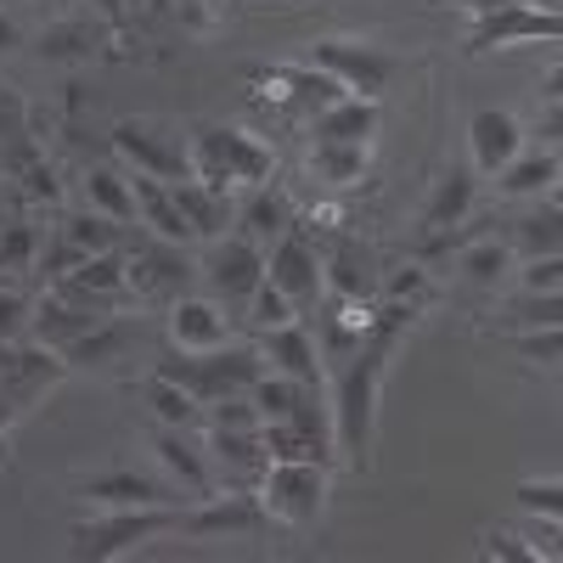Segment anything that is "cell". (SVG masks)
Returning a JSON list of instances; mask_svg holds the SVG:
<instances>
[{"instance_id": "obj_1", "label": "cell", "mask_w": 563, "mask_h": 563, "mask_svg": "<svg viewBox=\"0 0 563 563\" xmlns=\"http://www.w3.org/2000/svg\"><path fill=\"white\" fill-rule=\"evenodd\" d=\"M411 305L384 310V321H372L366 350H355L350 372H344V389H339V451L350 462H366V440H372V406H378V378H384V355L395 344V333L406 327Z\"/></svg>"}, {"instance_id": "obj_2", "label": "cell", "mask_w": 563, "mask_h": 563, "mask_svg": "<svg viewBox=\"0 0 563 563\" xmlns=\"http://www.w3.org/2000/svg\"><path fill=\"white\" fill-rule=\"evenodd\" d=\"M186 175L209 192H231V186H260L276 175V158L260 147L254 135L243 130H225V124H209L198 130L192 153H186Z\"/></svg>"}, {"instance_id": "obj_3", "label": "cell", "mask_w": 563, "mask_h": 563, "mask_svg": "<svg viewBox=\"0 0 563 563\" xmlns=\"http://www.w3.org/2000/svg\"><path fill=\"white\" fill-rule=\"evenodd\" d=\"M265 372V361L254 355V350H209V355H164L158 361V378H169V384H180V389H192L198 395V406H209V400H225V395H238V389H254V378Z\"/></svg>"}, {"instance_id": "obj_4", "label": "cell", "mask_w": 563, "mask_h": 563, "mask_svg": "<svg viewBox=\"0 0 563 563\" xmlns=\"http://www.w3.org/2000/svg\"><path fill=\"white\" fill-rule=\"evenodd\" d=\"M321 496H327V474L321 462H271L265 467V485H260V512L271 525H316L321 512Z\"/></svg>"}, {"instance_id": "obj_5", "label": "cell", "mask_w": 563, "mask_h": 563, "mask_svg": "<svg viewBox=\"0 0 563 563\" xmlns=\"http://www.w3.org/2000/svg\"><path fill=\"white\" fill-rule=\"evenodd\" d=\"M175 519H180V512H169V507H119L113 519L79 525V530H74L68 558H74V563H102V558H119V552H130L135 541H147V536H158V530H175Z\"/></svg>"}, {"instance_id": "obj_6", "label": "cell", "mask_w": 563, "mask_h": 563, "mask_svg": "<svg viewBox=\"0 0 563 563\" xmlns=\"http://www.w3.org/2000/svg\"><path fill=\"white\" fill-rule=\"evenodd\" d=\"M316 68L327 79H339L344 97H361V102H378V90L389 85V57L372 52V45H350V40H321Z\"/></svg>"}, {"instance_id": "obj_7", "label": "cell", "mask_w": 563, "mask_h": 563, "mask_svg": "<svg viewBox=\"0 0 563 563\" xmlns=\"http://www.w3.org/2000/svg\"><path fill=\"white\" fill-rule=\"evenodd\" d=\"M265 282H276V288L294 299V310H299V316L321 305V294H327V282H321V260H316V249H310L305 238H294V225L276 238V249H271V260H265Z\"/></svg>"}, {"instance_id": "obj_8", "label": "cell", "mask_w": 563, "mask_h": 563, "mask_svg": "<svg viewBox=\"0 0 563 563\" xmlns=\"http://www.w3.org/2000/svg\"><path fill=\"white\" fill-rule=\"evenodd\" d=\"M203 276H209V288L220 299H249L265 282V254L249 238H214V254H209Z\"/></svg>"}, {"instance_id": "obj_9", "label": "cell", "mask_w": 563, "mask_h": 563, "mask_svg": "<svg viewBox=\"0 0 563 563\" xmlns=\"http://www.w3.org/2000/svg\"><path fill=\"white\" fill-rule=\"evenodd\" d=\"M512 40H558V12H536L525 0H512V7H490L474 29V52H490V45H512Z\"/></svg>"}, {"instance_id": "obj_10", "label": "cell", "mask_w": 563, "mask_h": 563, "mask_svg": "<svg viewBox=\"0 0 563 563\" xmlns=\"http://www.w3.org/2000/svg\"><path fill=\"white\" fill-rule=\"evenodd\" d=\"M467 141H474V169L479 175H501L512 158H519L525 130H519V119H512V113L485 108V113H474V124H467Z\"/></svg>"}, {"instance_id": "obj_11", "label": "cell", "mask_w": 563, "mask_h": 563, "mask_svg": "<svg viewBox=\"0 0 563 563\" xmlns=\"http://www.w3.org/2000/svg\"><path fill=\"white\" fill-rule=\"evenodd\" d=\"M113 153L135 164V175H158V180H186V153L158 141L147 124H119L113 130Z\"/></svg>"}, {"instance_id": "obj_12", "label": "cell", "mask_w": 563, "mask_h": 563, "mask_svg": "<svg viewBox=\"0 0 563 563\" xmlns=\"http://www.w3.org/2000/svg\"><path fill=\"white\" fill-rule=\"evenodd\" d=\"M316 310H327V316H316V321H321V355H327V361H344L350 350H361V344H366L372 316L361 310V299L321 294V305H316Z\"/></svg>"}, {"instance_id": "obj_13", "label": "cell", "mask_w": 563, "mask_h": 563, "mask_svg": "<svg viewBox=\"0 0 563 563\" xmlns=\"http://www.w3.org/2000/svg\"><path fill=\"white\" fill-rule=\"evenodd\" d=\"M169 339H175V350H186V355L220 350V344H225V316H220V305H209V299H175V310H169Z\"/></svg>"}, {"instance_id": "obj_14", "label": "cell", "mask_w": 563, "mask_h": 563, "mask_svg": "<svg viewBox=\"0 0 563 563\" xmlns=\"http://www.w3.org/2000/svg\"><path fill=\"white\" fill-rule=\"evenodd\" d=\"M97 305H79V299H63V294H45L40 310H34V339L45 350H68L74 339H85L97 327Z\"/></svg>"}, {"instance_id": "obj_15", "label": "cell", "mask_w": 563, "mask_h": 563, "mask_svg": "<svg viewBox=\"0 0 563 563\" xmlns=\"http://www.w3.org/2000/svg\"><path fill=\"white\" fill-rule=\"evenodd\" d=\"M130 198H135V214L153 225V238L158 243H192V225L180 220V209H175V198H169V180H158V175H135L130 180Z\"/></svg>"}, {"instance_id": "obj_16", "label": "cell", "mask_w": 563, "mask_h": 563, "mask_svg": "<svg viewBox=\"0 0 563 563\" xmlns=\"http://www.w3.org/2000/svg\"><path fill=\"white\" fill-rule=\"evenodd\" d=\"M265 361L282 372V378H294V384H321V361H316V344H310V333L299 321H288V327H271L265 333Z\"/></svg>"}, {"instance_id": "obj_17", "label": "cell", "mask_w": 563, "mask_h": 563, "mask_svg": "<svg viewBox=\"0 0 563 563\" xmlns=\"http://www.w3.org/2000/svg\"><path fill=\"white\" fill-rule=\"evenodd\" d=\"M169 198H175L180 220L192 225V238H225V225H231L225 192H209V186H198L192 175H186V180H169Z\"/></svg>"}, {"instance_id": "obj_18", "label": "cell", "mask_w": 563, "mask_h": 563, "mask_svg": "<svg viewBox=\"0 0 563 563\" xmlns=\"http://www.w3.org/2000/svg\"><path fill=\"white\" fill-rule=\"evenodd\" d=\"M186 271H192V265L180 260L175 243H153V249L135 254V265H124V288H141V294L164 299V294H175L180 282H186Z\"/></svg>"}, {"instance_id": "obj_19", "label": "cell", "mask_w": 563, "mask_h": 563, "mask_svg": "<svg viewBox=\"0 0 563 563\" xmlns=\"http://www.w3.org/2000/svg\"><path fill=\"white\" fill-rule=\"evenodd\" d=\"M254 525H265V512L249 496H225V501H209V507L175 519V530H186V536H231V530H254Z\"/></svg>"}, {"instance_id": "obj_20", "label": "cell", "mask_w": 563, "mask_h": 563, "mask_svg": "<svg viewBox=\"0 0 563 563\" xmlns=\"http://www.w3.org/2000/svg\"><path fill=\"white\" fill-rule=\"evenodd\" d=\"M321 282H327V294H344V299H372V288H378V276H372V254L366 249H355L350 238L327 254V265H321Z\"/></svg>"}, {"instance_id": "obj_21", "label": "cell", "mask_w": 563, "mask_h": 563, "mask_svg": "<svg viewBox=\"0 0 563 563\" xmlns=\"http://www.w3.org/2000/svg\"><path fill=\"white\" fill-rule=\"evenodd\" d=\"M372 124H378V102L339 97L333 108H321V119H316V141H339V147H366Z\"/></svg>"}, {"instance_id": "obj_22", "label": "cell", "mask_w": 563, "mask_h": 563, "mask_svg": "<svg viewBox=\"0 0 563 563\" xmlns=\"http://www.w3.org/2000/svg\"><path fill=\"white\" fill-rule=\"evenodd\" d=\"M238 238H249L254 249H265V243H276L282 231L294 225V209H288V198L276 192V186H260V192L243 203V214H238Z\"/></svg>"}, {"instance_id": "obj_23", "label": "cell", "mask_w": 563, "mask_h": 563, "mask_svg": "<svg viewBox=\"0 0 563 563\" xmlns=\"http://www.w3.org/2000/svg\"><path fill=\"white\" fill-rule=\"evenodd\" d=\"M90 501H108V507H169V490L147 474H102L85 485Z\"/></svg>"}, {"instance_id": "obj_24", "label": "cell", "mask_w": 563, "mask_h": 563, "mask_svg": "<svg viewBox=\"0 0 563 563\" xmlns=\"http://www.w3.org/2000/svg\"><path fill=\"white\" fill-rule=\"evenodd\" d=\"M467 209H474V169H451L434 186L429 209H422V225H429V231H451V225H462Z\"/></svg>"}, {"instance_id": "obj_25", "label": "cell", "mask_w": 563, "mask_h": 563, "mask_svg": "<svg viewBox=\"0 0 563 563\" xmlns=\"http://www.w3.org/2000/svg\"><path fill=\"white\" fill-rule=\"evenodd\" d=\"M209 445H214V456L231 467V474H265L271 467L260 429H209Z\"/></svg>"}, {"instance_id": "obj_26", "label": "cell", "mask_w": 563, "mask_h": 563, "mask_svg": "<svg viewBox=\"0 0 563 563\" xmlns=\"http://www.w3.org/2000/svg\"><path fill=\"white\" fill-rule=\"evenodd\" d=\"M130 339H135L130 321H97V327H90L85 339H74L63 355H68V366H102V361H113Z\"/></svg>"}, {"instance_id": "obj_27", "label": "cell", "mask_w": 563, "mask_h": 563, "mask_svg": "<svg viewBox=\"0 0 563 563\" xmlns=\"http://www.w3.org/2000/svg\"><path fill=\"white\" fill-rule=\"evenodd\" d=\"M501 192L507 198H530V192H547V186L558 180V153H519L501 175Z\"/></svg>"}, {"instance_id": "obj_28", "label": "cell", "mask_w": 563, "mask_h": 563, "mask_svg": "<svg viewBox=\"0 0 563 563\" xmlns=\"http://www.w3.org/2000/svg\"><path fill=\"white\" fill-rule=\"evenodd\" d=\"M153 451H158V462L169 467V474L186 485V490H209V467H203V456L192 451V445H186L180 440V429H158V440H153Z\"/></svg>"}, {"instance_id": "obj_29", "label": "cell", "mask_w": 563, "mask_h": 563, "mask_svg": "<svg viewBox=\"0 0 563 563\" xmlns=\"http://www.w3.org/2000/svg\"><path fill=\"white\" fill-rule=\"evenodd\" d=\"M85 192H90V209L108 214L113 225H135V198H130V180H119L113 169H90Z\"/></svg>"}, {"instance_id": "obj_30", "label": "cell", "mask_w": 563, "mask_h": 563, "mask_svg": "<svg viewBox=\"0 0 563 563\" xmlns=\"http://www.w3.org/2000/svg\"><path fill=\"white\" fill-rule=\"evenodd\" d=\"M141 395L153 400V411H158L164 429H186V422L198 417V395H192V389H180V384H169V378H158V372H153L147 384H141Z\"/></svg>"}, {"instance_id": "obj_31", "label": "cell", "mask_w": 563, "mask_h": 563, "mask_svg": "<svg viewBox=\"0 0 563 563\" xmlns=\"http://www.w3.org/2000/svg\"><path fill=\"white\" fill-rule=\"evenodd\" d=\"M507 271H512V249L501 238H479L474 249L462 254V276L474 282V288H496Z\"/></svg>"}, {"instance_id": "obj_32", "label": "cell", "mask_w": 563, "mask_h": 563, "mask_svg": "<svg viewBox=\"0 0 563 563\" xmlns=\"http://www.w3.org/2000/svg\"><path fill=\"white\" fill-rule=\"evenodd\" d=\"M305 395H310V384H294V378H282V372H276V378H265V372L254 378V406H260L265 422H288Z\"/></svg>"}, {"instance_id": "obj_33", "label": "cell", "mask_w": 563, "mask_h": 563, "mask_svg": "<svg viewBox=\"0 0 563 563\" xmlns=\"http://www.w3.org/2000/svg\"><path fill=\"white\" fill-rule=\"evenodd\" d=\"M361 169H366L361 147H339V141H316V153H310V175H316V180L350 186V180H361Z\"/></svg>"}, {"instance_id": "obj_34", "label": "cell", "mask_w": 563, "mask_h": 563, "mask_svg": "<svg viewBox=\"0 0 563 563\" xmlns=\"http://www.w3.org/2000/svg\"><path fill=\"white\" fill-rule=\"evenodd\" d=\"M63 238H68L79 254H113V243H119V225H113L108 214H74V220L63 225Z\"/></svg>"}, {"instance_id": "obj_35", "label": "cell", "mask_w": 563, "mask_h": 563, "mask_svg": "<svg viewBox=\"0 0 563 563\" xmlns=\"http://www.w3.org/2000/svg\"><path fill=\"white\" fill-rule=\"evenodd\" d=\"M249 305H254V327H260V333H271V327H288V321H299L294 299L282 294L276 282H260V288L249 294Z\"/></svg>"}, {"instance_id": "obj_36", "label": "cell", "mask_w": 563, "mask_h": 563, "mask_svg": "<svg viewBox=\"0 0 563 563\" xmlns=\"http://www.w3.org/2000/svg\"><path fill=\"white\" fill-rule=\"evenodd\" d=\"M519 249H525L530 260L558 254V209H547V214H536V220H519Z\"/></svg>"}, {"instance_id": "obj_37", "label": "cell", "mask_w": 563, "mask_h": 563, "mask_svg": "<svg viewBox=\"0 0 563 563\" xmlns=\"http://www.w3.org/2000/svg\"><path fill=\"white\" fill-rule=\"evenodd\" d=\"M85 45H90V29H52V34H45L40 40V52L45 57H52V63H63V57H85Z\"/></svg>"}, {"instance_id": "obj_38", "label": "cell", "mask_w": 563, "mask_h": 563, "mask_svg": "<svg viewBox=\"0 0 563 563\" xmlns=\"http://www.w3.org/2000/svg\"><path fill=\"white\" fill-rule=\"evenodd\" d=\"M209 429H265V417H260V406H243V400H220L214 406V422H209Z\"/></svg>"}, {"instance_id": "obj_39", "label": "cell", "mask_w": 563, "mask_h": 563, "mask_svg": "<svg viewBox=\"0 0 563 563\" xmlns=\"http://www.w3.org/2000/svg\"><path fill=\"white\" fill-rule=\"evenodd\" d=\"M558 254H541V260H530L525 265V294H558Z\"/></svg>"}, {"instance_id": "obj_40", "label": "cell", "mask_w": 563, "mask_h": 563, "mask_svg": "<svg viewBox=\"0 0 563 563\" xmlns=\"http://www.w3.org/2000/svg\"><path fill=\"white\" fill-rule=\"evenodd\" d=\"M29 254H34V231L29 225H12L7 243H0V265H23Z\"/></svg>"}, {"instance_id": "obj_41", "label": "cell", "mask_w": 563, "mask_h": 563, "mask_svg": "<svg viewBox=\"0 0 563 563\" xmlns=\"http://www.w3.org/2000/svg\"><path fill=\"white\" fill-rule=\"evenodd\" d=\"M23 310H29V305H23L18 294H0V344H12V339L23 333Z\"/></svg>"}, {"instance_id": "obj_42", "label": "cell", "mask_w": 563, "mask_h": 563, "mask_svg": "<svg viewBox=\"0 0 563 563\" xmlns=\"http://www.w3.org/2000/svg\"><path fill=\"white\" fill-rule=\"evenodd\" d=\"M558 485H519V501L530 507V512H547V519H558Z\"/></svg>"}, {"instance_id": "obj_43", "label": "cell", "mask_w": 563, "mask_h": 563, "mask_svg": "<svg viewBox=\"0 0 563 563\" xmlns=\"http://www.w3.org/2000/svg\"><path fill=\"white\" fill-rule=\"evenodd\" d=\"M519 350H525V355H536V361H558V327H547V333H530V339H519Z\"/></svg>"}, {"instance_id": "obj_44", "label": "cell", "mask_w": 563, "mask_h": 563, "mask_svg": "<svg viewBox=\"0 0 563 563\" xmlns=\"http://www.w3.org/2000/svg\"><path fill=\"white\" fill-rule=\"evenodd\" d=\"M389 294H395V299H417V294H422V271L395 276V282H389Z\"/></svg>"}, {"instance_id": "obj_45", "label": "cell", "mask_w": 563, "mask_h": 563, "mask_svg": "<svg viewBox=\"0 0 563 563\" xmlns=\"http://www.w3.org/2000/svg\"><path fill=\"white\" fill-rule=\"evenodd\" d=\"M12 45H18V23L0 12V52H12Z\"/></svg>"}, {"instance_id": "obj_46", "label": "cell", "mask_w": 563, "mask_h": 563, "mask_svg": "<svg viewBox=\"0 0 563 563\" xmlns=\"http://www.w3.org/2000/svg\"><path fill=\"white\" fill-rule=\"evenodd\" d=\"M52 7H68V0H52Z\"/></svg>"}, {"instance_id": "obj_47", "label": "cell", "mask_w": 563, "mask_h": 563, "mask_svg": "<svg viewBox=\"0 0 563 563\" xmlns=\"http://www.w3.org/2000/svg\"><path fill=\"white\" fill-rule=\"evenodd\" d=\"M0 7H12V0H0Z\"/></svg>"}]
</instances>
